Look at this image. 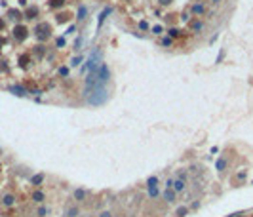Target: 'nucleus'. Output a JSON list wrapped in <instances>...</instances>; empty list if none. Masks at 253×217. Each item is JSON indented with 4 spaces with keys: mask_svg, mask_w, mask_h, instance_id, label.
Listing matches in <instances>:
<instances>
[{
    "mask_svg": "<svg viewBox=\"0 0 253 217\" xmlns=\"http://www.w3.org/2000/svg\"><path fill=\"white\" fill-rule=\"evenodd\" d=\"M147 194L150 198H158L160 196V189H158V187H152V189H147Z\"/></svg>",
    "mask_w": 253,
    "mask_h": 217,
    "instance_id": "obj_22",
    "label": "nucleus"
},
{
    "mask_svg": "<svg viewBox=\"0 0 253 217\" xmlns=\"http://www.w3.org/2000/svg\"><path fill=\"white\" fill-rule=\"evenodd\" d=\"M158 185H160V179H158L156 175L147 179V189H152V187H158Z\"/></svg>",
    "mask_w": 253,
    "mask_h": 217,
    "instance_id": "obj_16",
    "label": "nucleus"
},
{
    "mask_svg": "<svg viewBox=\"0 0 253 217\" xmlns=\"http://www.w3.org/2000/svg\"><path fill=\"white\" fill-rule=\"evenodd\" d=\"M139 29H141V31H149V29H150V25H149L147 21L143 19V21H139Z\"/></svg>",
    "mask_w": 253,
    "mask_h": 217,
    "instance_id": "obj_31",
    "label": "nucleus"
},
{
    "mask_svg": "<svg viewBox=\"0 0 253 217\" xmlns=\"http://www.w3.org/2000/svg\"><path fill=\"white\" fill-rule=\"evenodd\" d=\"M86 196H88L86 189H76V191H74V200H76V202H84Z\"/></svg>",
    "mask_w": 253,
    "mask_h": 217,
    "instance_id": "obj_12",
    "label": "nucleus"
},
{
    "mask_svg": "<svg viewBox=\"0 0 253 217\" xmlns=\"http://www.w3.org/2000/svg\"><path fill=\"white\" fill-rule=\"evenodd\" d=\"M23 17L25 19H36V17H38V8H36V6H29V8H25Z\"/></svg>",
    "mask_w": 253,
    "mask_h": 217,
    "instance_id": "obj_8",
    "label": "nucleus"
},
{
    "mask_svg": "<svg viewBox=\"0 0 253 217\" xmlns=\"http://www.w3.org/2000/svg\"><path fill=\"white\" fill-rule=\"evenodd\" d=\"M69 19V13H59L57 15V23H63V21H67Z\"/></svg>",
    "mask_w": 253,
    "mask_h": 217,
    "instance_id": "obj_34",
    "label": "nucleus"
},
{
    "mask_svg": "<svg viewBox=\"0 0 253 217\" xmlns=\"http://www.w3.org/2000/svg\"><path fill=\"white\" fill-rule=\"evenodd\" d=\"M55 44H57V48H65V36H59V38H55Z\"/></svg>",
    "mask_w": 253,
    "mask_h": 217,
    "instance_id": "obj_32",
    "label": "nucleus"
},
{
    "mask_svg": "<svg viewBox=\"0 0 253 217\" xmlns=\"http://www.w3.org/2000/svg\"><path fill=\"white\" fill-rule=\"evenodd\" d=\"M202 12H204V6H202V4L192 6V13H202Z\"/></svg>",
    "mask_w": 253,
    "mask_h": 217,
    "instance_id": "obj_30",
    "label": "nucleus"
},
{
    "mask_svg": "<svg viewBox=\"0 0 253 217\" xmlns=\"http://www.w3.org/2000/svg\"><path fill=\"white\" fill-rule=\"evenodd\" d=\"M108 82H111V69L107 63H101L97 67V88H107Z\"/></svg>",
    "mask_w": 253,
    "mask_h": 217,
    "instance_id": "obj_3",
    "label": "nucleus"
},
{
    "mask_svg": "<svg viewBox=\"0 0 253 217\" xmlns=\"http://www.w3.org/2000/svg\"><path fill=\"white\" fill-rule=\"evenodd\" d=\"M12 34H13V38H15L17 42H23V40H27V36H29V29L25 25H15V27H13V31H12Z\"/></svg>",
    "mask_w": 253,
    "mask_h": 217,
    "instance_id": "obj_5",
    "label": "nucleus"
},
{
    "mask_svg": "<svg viewBox=\"0 0 253 217\" xmlns=\"http://www.w3.org/2000/svg\"><path fill=\"white\" fill-rule=\"evenodd\" d=\"M34 34H36V38H38L40 42H46L50 36H52V27H50L48 23H38L34 27Z\"/></svg>",
    "mask_w": 253,
    "mask_h": 217,
    "instance_id": "obj_4",
    "label": "nucleus"
},
{
    "mask_svg": "<svg viewBox=\"0 0 253 217\" xmlns=\"http://www.w3.org/2000/svg\"><path fill=\"white\" fill-rule=\"evenodd\" d=\"M168 36H169L171 40H173V38H179V36H181V29H177V27H171L169 31H168Z\"/></svg>",
    "mask_w": 253,
    "mask_h": 217,
    "instance_id": "obj_18",
    "label": "nucleus"
},
{
    "mask_svg": "<svg viewBox=\"0 0 253 217\" xmlns=\"http://www.w3.org/2000/svg\"><path fill=\"white\" fill-rule=\"evenodd\" d=\"M36 213H38L40 217H46V213H48V208H46V206H40V208H38V212H36Z\"/></svg>",
    "mask_w": 253,
    "mask_h": 217,
    "instance_id": "obj_33",
    "label": "nucleus"
},
{
    "mask_svg": "<svg viewBox=\"0 0 253 217\" xmlns=\"http://www.w3.org/2000/svg\"><path fill=\"white\" fill-rule=\"evenodd\" d=\"M29 61H31V57H29V55H21L19 57V67H29Z\"/></svg>",
    "mask_w": 253,
    "mask_h": 217,
    "instance_id": "obj_25",
    "label": "nucleus"
},
{
    "mask_svg": "<svg viewBox=\"0 0 253 217\" xmlns=\"http://www.w3.org/2000/svg\"><path fill=\"white\" fill-rule=\"evenodd\" d=\"M82 44H84V38H82V36H78L76 42H74V46H72V50H74V52H80V50H82Z\"/></svg>",
    "mask_w": 253,
    "mask_h": 217,
    "instance_id": "obj_24",
    "label": "nucleus"
},
{
    "mask_svg": "<svg viewBox=\"0 0 253 217\" xmlns=\"http://www.w3.org/2000/svg\"><path fill=\"white\" fill-rule=\"evenodd\" d=\"M84 61V55H76V57H72V59H70V67H78V65H80Z\"/></svg>",
    "mask_w": 253,
    "mask_h": 217,
    "instance_id": "obj_23",
    "label": "nucleus"
},
{
    "mask_svg": "<svg viewBox=\"0 0 253 217\" xmlns=\"http://www.w3.org/2000/svg\"><path fill=\"white\" fill-rule=\"evenodd\" d=\"M111 13H112V8H105L103 12H101L99 13V17H97V27L101 29V25H103L105 23V19H107V15H111Z\"/></svg>",
    "mask_w": 253,
    "mask_h": 217,
    "instance_id": "obj_10",
    "label": "nucleus"
},
{
    "mask_svg": "<svg viewBox=\"0 0 253 217\" xmlns=\"http://www.w3.org/2000/svg\"><path fill=\"white\" fill-rule=\"evenodd\" d=\"M162 200H166L168 204H173V202L177 200V192L173 191V189H166V191L162 192Z\"/></svg>",
    "mask_w": 253,
    "mask_h": 217,
    "instance_id": "obj_6",
    "label": "nucleus"
},
{
    "mask_svg": "<svg viewBox=\"0 0 253 217\" xmlns=\"http://www.w3.org/2000/svg\"><path fill=\"white\" fill-rule=\"evenodd\" d=\"M150 31H152V34H156V36H162V34H164V27H162V25H154Z\"/></svg>",
    "mask_w": 253,
    "mask_h": 217,
    "instance_id": "obj_26",
    "label": "nucleus"
},
{
    "mask_svg": "<svg viewBox=\"0 0 253 217\" xmlns=\"http://www.w3.org/2000/svg\"><path fill=\"white\" fill-rule=\"evenodd\" d=\"M173 2V0H158V4H162V6H169Z\"/></svg>",
    "mask_w": 253,
    "mask_h": 217,
    "instance_id": "obj_39",
    "label": "nucleus"
},
{
    "mask_svg": "<svg viewBox=\"0 0 253 217\" xmlns=\"http://www.w3.org/2000/svg\"><path fill=\"white\" fill-rule=\"evenodd\" d=\"M19 6L21 8H27V0H19Z\"/></svg>",
    "mask_w": 253,
    "mask_h": 217,
    "instance_id": "obj_44",
    "label": "nucleus"
},
{
    "mask_svg": "<svg viewBox=\"0 0 253 217\" xmlns=\"http://www.w3.org/2000/svg\"><path fill=\"white\" fill-rule=\"evenodd\" d=\"M8 17L13 19V21H19L21 17H23V13H21L19 10H10V12H8Z\"/></svg>",
    "mask_w": 253,
    "mask_h": 217,
    "instance_id": "obj_17",
    "label": "nucleus"
},
{
    "mask_svg": "<svg viewBox=\"0 0 253 217\" xmlns=\"http://www.w3.org/2000/svg\"><path fill=\"white\" fill-rule=\"evenodd\" d=\"M31 93H32V95H40L42 90H36V88H34V90H31Z\"/></svg>",
    "mask_w": 253,
    "mask_h": 217,
    "instance_id": "obj_43",
    "label": "nucleus"
},
{
    "mask_svg": "<svg viewBox=\"0 0 253 217\" xmlns=\"http://www.w3.org/2000/svg\"><path fill=\"white\" fill-rule=\"evenodd\" d=\"M238 217H242V215H238Z\"/></svg>",
    "mask_w": 253,
    "mask_h": 217,
    "instance_id": "obj_47",
    "label": "nucleus"
},
{
    "mask_svg": "<svg viewBox=\"0 0 253 217\" xmlns=\"http://www.w3.org/2000/svg\"><path fill=\"white\" fill-rule=\"evenodd\" d=\"M192 29H194V31H200V29H202V23H200V21H196V23L192 25Z\"/></svg>",
    "mask_w": 253,
    "mask_h": 217,
    "instance_id": "obj_41",
    "label": "nucleus"
},
{
    "mask_svg": "<svg viewBox=\"0 0 253 217\" xmlns=\"http://www.w3.org/2000/svg\"><path fill=\"white\" fill-rule=\"evenodd\" d=\"M213 2H219V0H213Z\"/></svg>",
    "mask_w": 253,
    "mask_h": 217,
    "instance_id": "obj_46",
    "label": "nucleus"
},
{
    "mask_svg": "<svg viewBox=\"0 0 253 217\" xmlns=\"http://www.w3.org/2000/svg\"><path fill=\"white\" fill-rule=\"evenodd\" d=\"M74 33H76V25H69V27H67V31H65V34H67V36L74 34Z\"/></svg>",
    "mask_w": 253,
    "mask_h": 217,
    "instance_id": "obj_29",
    "label": "nucleus"
},
{
    "mask_svg": "<svg viewBox=\"0 0 253 217\" xmlns=\"http://www.w3.org/2000/svg\"><path fill=\"white\" fill-rule=\"evenodd\" d=\"M12 93H13V95H17V97H25L27 95V88H23V86H19V84H15V86H10V88H8Z\"/></svg>",
    "mask_w": 253,
    "mask_h": 217,
    "instance_id": "obj_7",
    "label": "nucleus"
},
{
    "mask_svg": "<svg viewBox=\"0 0 253 217\" xmlns=\"http://www.w3.org/2000/svg\"><path fill=\"white\" fill-rule=\"evenodd\" d=\"M86 101L91 105V107H101L105 105L108 101V90L107 88H95L88 97H86Z\"/></svg>",
    "mask_w": 253,
    "mask_h": 217,
    "instance_id": "obj_1",
    "label": "nucleus"
},
{
    "mask_svg": "<svg viewBox=\"0 0 253 217\" xmlns=\"http://www.w3.org/2000/svg\"><path fill=\"white\" fill-rule=\"evenodd\" d=\"M59 74H61L63 78H65V76H69V67H61V69H59Z\"/></svg>",
    "mask_w": 253,
    "mask_h": 217,
    "instance_id": "obj_36",
    "label": "nucleus"
},
{
    "mask_svg": "<svg viewBox=\"0 0 253 217\" xmlns=\"http://www.w3.org/2000/svg\"><path fill=\"white\" fill-rule=\"evenodd\" d=\"M31 183H32L34 187H40L42 183H44V173H36V175H32V177H31Z\"/></svg>",
    "mask_w": 253,
    "mask_h": 217,
    "instance_id": "obj_13",
    "label": "nucleus"
},
{
    "mask_svg": "<svg viewBox=\"0 0 253 217\" xmlns=\"http://www.w3.org/2000/svg\"><path fill=\"white\" fill-rule=\"evenodd\" d=\"M162 44H164V46H171L173 40L169 38V36H162Z\"/></svg>",
    "mask_w": 253,
    "mask_h": 217,
    "instance_id": "obj_35",
    "label": "nucleus"
},
{
    "mask_svg": "<svg viewBox=\"0 0 253 217\" xmlns=\"http://www.w3.org/2000/svg\"><path fill=\"white\" fill-rule=\"evenodd\" d=\"M251 185H253V181H251Z\"/></svg>",
    "mask_w": 253,
    "mask_h": 217,
    "instance_id": "obj_48",
    "label": "nucleus"
},
{
    "mask_svg": "<svg viewBox=\"0 0 253 217\" xmlns=\"http://www.w3.org/2000/svg\"><path fill=\"white\" fill-rule=\"evenodd\" d=\"M101 59H103V50L101 48H95L93 52L90 53V57L86 59L84 67H82V72H90V71H95L99 65H101Z\"/></svg>",
    "mask_w": 253,
    "mask_h": 217,
    "instance_id": "obj_2",
    "label": "nucleus"
},
{
    "mask_svg": "<svg viewBox=\"0 0 253 217\" xmlns=\"http://www.w3.org/2000/svg\"><path fill=\"white\" fill-rule=\"evenodd\" d=\"M215 168H217V171H225L227 170V160L225 158H219V160L215 162Z\"/></svg>",
    "mask_w": 253,
    "mask_h": 217,
    "instance_id": "obj_19",
    "label": "nucleus"
},
{
    "mask_svg": "<svg viewBox=\"0 0 253 217\" xmlns=\"http://www.w3.org/2000/svg\"><path fill=\"white\" fill-rule=\"evenodd\" d=\"M78 212H80V209L76 206H72L70 209H67V217H78Z\"/></svg>",
    "mask_w": 253,
    "mask_h": 217,
    "instance_id": "obj_27",
    "label": "nucleus"
},
{
    "mask_svg": "<svg viewBox=\"0 0 253 217\" xmlns=\"http://www.w3.org/2000/svg\"><path fill=\"white\" fill-rule=\"evenodd\" d=\"M2 29H4V21L0 19V31H2Z\"/></svg>",
    "mask_w": 253,
    "mask_h": 217,
    "instance_id": "obj_45",
    "label": "nucleus"
},
{
    "mask_svg": "<svg viewBox=\"0 0 253 217\" xmlns=\"http://www.w3.org/2000/svg\"><path fill=\"white\" fill-rule=\"evenodd\" d=\"M32 200L36 202V204H42V202L46 200V194L42 191H36V192H32Z\"/></svg>",
    "mask_w": 253,
    "mask_h": 217,
    "instance_id": "obj_15",
    "label": "nucleus"
},
{
    "mask_svg": "<svg viewBox=\"0 0 253 217\" xmlns=\"http://www.w3.org/2000/svg\"><path fill=\"white\" fill-rule=\"evenodd\" d=\"M99 217H112V213H111V212H107V209H105V212H101V213H99Z\"/></svg>",
    "mask_w": 253,
    "mask_h": 217,
    "instance_id": "obj_40",
    "label": "nucleus"
},
{
    "mask_svg": "<svg viewBox=\"0 0 253 217\" xmlns=\"http://www.w3.org/2000/svg\"><path fill=\"white\" fill-rule=\"evenodd\" d=\"M185 187H186V181H183V179H173V187H171V189L173 191H175V192H183L185 191Z\"/></svg>",
    "mask_w": 253,
    "mask_h": 217,
    "instance_id": "obj_9",
    "label": "nucleus"
},
{
    "mask_svg": "<svg viewBox=\"0 0 253 217\" xmlns=\"http://www.w3.org/2000/svg\"><path fill=\"white\" fill-rule=\"evenodd\" d=\"M34 53L38 55V57H42L46 53V46H34Z\"/></svg>",
    "mask_w": 253,
    "mask_h": 217,
    "instance_id": "obj_28",
    "label": "nucleus"
},
{
    "mask_svg": "<svg viewBox=\"0 0 253 217\" xmlns=\"http://www.w3.org/2000/svg\"><path fill=\"white\" fill-rule=\"evenodd\" d=\"M2 204L6 208L13 206V204H15V196H13V194H4V196H2Z\"/></svg>",
    "mask_w": 253,
    "mask_h": 217,
    "instance_id": "obj_11",
    "label": "nucleus"
},
{
    "mask_svg": "<svg viewBox=\"0 0 253 217\" xmlns=\"http://www.w3.org/2000/svg\"><path fill=\"white\" fill-rule=\"evenodd\" d=\"M186 213H189V208H186V206H179L175 209V217H185Z\"/></svg>",
    "mask_w": 253,
    "mask_h": 217,
    "instance_id": "obj_21",
    "label": "nucleus"
},
{
    "mask_svg": "<svg viewBox=\"0 0 253 217\" xmlns=\"http://www.w3.org/2000/svg\"><path fill=\"white\" fill-rule=\"evenodd\" d=\"M65 2L67 0H48V6L50 8H61V6H65Z\"/></svg>",
    "mask_w": 253,
    "mask_h": 217,
    "instance_id": "obj_20",
    "label": "nucleus"
},
{
    "mask_svg": "<svg viewBox=\"0 0 253 217\" xmlns=\"http://www.w3.org/2000/svg\"><path fill=\"white\" fill-rule=\"evenodd\" d=\"M86 17H88V8H86V6L82 4L80 8H78V13H76V19L78 21H84Z\"/></svg>",
    "mask_w": 253,
    "mask_h": 217,
    "instance_id": "obj_14",
    "label": "nucleus"
},
{
    "mask_svg": "<svg viewBox=\"0 0 253 217\" xmlns=\"http://www.w3.org/2000/svg\"><path fill=\"white\" fill-rule=\"evenodd\" d=\"M171 187H173V179H168L166 181V189H171Z\"/></svg>",
    "mask_w": 253,
    "mask_h": 217,
    "instance_id": "obj_42",
    "label": "nucleus"
},
{
    "mask_svg": "<svg viewBox=\"0 0 253 217\" xmlns=\"http://www.w3.org/2000/svg\"><path fill=\"white\" fill-rule=\"evenodd\" d=\"M177 179H183V181H186V173H185V171H179V173H177Z\"/></svg>",
    "mask_w": 253,
    "mask_h": 217,
    "instance_id": "obj_38",
    "label": "nucleus"
},
{
    "mask_svg": "<svg viewBox=\"0 0 253 217\" xmlns=\"http://www.w3.org/2000/svg\"><path fill=\"white\" fill-rule=\"evenodd\" d=\"M223 59H225V50H221V52H219V55H217V59H215V63H221Z\"/></svg>",
    "mask_w": 253,
    "mask_h": 217,
    "instance_id": "obj_37",
    "label": "nucleus"
}]
</instances>
